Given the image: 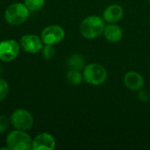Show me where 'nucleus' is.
Listing matches in <instances>:
<instances>
[{"label": "nucleus", "mask_w": 150, "mask_h": 150, "mask_svg": "<svg viewBox=\"0 0 150 150\" xmlns=\"http://www.w3.org/2000/svg\"><path fill=\"white\" fill-rule=\"evenodd\" d=\"M45 0H25V5L31 11H39L44 5Z\"/></svg>", "instance_id": "15"}, {"label": "nucleus", "mask_w": 150, "mask_h": 150, "mask_svg": "<svg viewBox=\"0 0 150 150\" xmlns=\"http://www.w3.org/2000/svg\"><path fill=\"white\" fill-rule=\"evenodd\" d=\"M1 72H2V68L0 67V74H1Z\"/></svg>", "instance_id": "20"}, {"label": "nucleus", "mask_w": 150, "mask_h": 150, "mask_svg": "<svg viewBox=\"0 0 150 150\" xmlns=\"http://www.w3.org/2000/svg\"><path fill=\"white\" fill-rule=\"evenodd\" d=\"M67 81L71 85H78L82 83L83 76L80 73V71L77 70H69V72L67 74Z\"/></svg>", "instance_id": "14"}, {"label": "nucleus", "mask_w": 150, "mask_h": 150, "mask_svg": "<svg viewBox=\"0 0 150 150\" xmlns=\"http://www.w3.org/2000/svg\"><path fill=\"white\" fill-rule=\"evenodd\" d=\"M29 16V10L27 7L20 3L13 4L10 5L5 12L4 18L10 25H20L24 23Z\"/></svg>", "instance_id": "3"}, {"label": "nucleus", "mask_w": 150, "mask_h": 150, "mask_svg": "<svg viewBox=\"0 0 150 150\" xmlns=\"http://www.w3.org/2000/svg\"><path fill=\"white\" fill-rule=\"evenodd\" d=\"M124 83L128 89L132 91H140L144 85V79L140 73L130 71L125 75Z\"/></svg>", "instance_id": "10"}, {"label": "nucleus", "mask_w": 150, "mask_h": 150, "mask_svg": "<svg viewBox=\"0 0 150 150\" xmlns=\"http://www.w3.org/2000/svg\"><path fill=\"white\" fill-rule=\"evenodd\" d=\"M9 92V86L8 83L0 78V101H2L3 99H4L6 98V96L8 95Z\"/></svg>", "instance_id": "16"}, {"label": "nucleus", "mask_w": 150, "mask_h": 150, "mask_svg": "<svg viewBox=\"0 0 150 150\" xmlns=\"http://www.w3.org/2000/svg\"><path fill=\"white\" fill-rule=\"evenodd\" d=\"M68 66L69 70L80 71L84 67V60L80 54H73L68 60Z\"/></svg>", "instance_id": "13"}, {"label": "nucleus", "mask_w": 150, "mask_h": 150, "mask_svg": "<svg viewBox=\"0 0 150 150\" xmlns=\"http://www.w3.org/2000/svg\"><path fill=\"white\" fill-rule=\"evenodd\" d=\"M149 3H150V0H149Z\"/></svg>", "instance_id": "21"}, {"label": "nucleus", "mask_w": 150, "mask_h": 150, "mask_svg": "<svg viewBox=\"0 0 150 150\" xmlns=\"http://www.w3.org/2000/svg\"><path fill=\"white\" fill-rule=\"evenodd\" d=\"M8 149L11 150H29L32 149L30 136L22 130H16L10 133L6 138Z\"/></svg>", "instance_id": "4"}, {"label": "nucleus", "mask_w": 150, "mask_h": 150, "mask_svg": "<svg viewBox=\"0 0 150 150\" xmlns=\"http://www.w3.org/2000/svg\"><path fill=\"white\" fill-rule=\"evenodd\" d=\"M138 98L142 102H148L149 100V93L147 91L141 89V91L138 94Z\"/></svg>", "instance_id": "19"}, {"label": "nucleus", "mask_w": 150, "mask_h": 150, "mask_svg": "<svg viewBox=\"0 0 150 150\" xmlns=\"http://www.w3.org/2000/svg\"><path fill=\"white\" fill-rule=\"evenodd\" d=\"M19 52V45L13 40H4L0 42V59L4 62L14 60Z\"/></svg>", "instance_id": "7"}, {"label": "nucleus", "mask_w": 150, "mask_h": 150, "mask_svg": "<svg viewBox=\"0 0 150 150\" xmlns=\"http://www.w3.org/2000/svg\"><path fill=\"white\" fill-rule=\"evenodd\" d=\"M9 126V120L5 116L0 115V133H3L7 130Z\"/></svg>", "instance_id": "18"}, {"label": "nucleus", "mask_w": 150, "mask_h": 150, "mask_svg": "<svg viewBox=\"0 0 150 150\" xmlns=\"http://www.w3.org/2000/svg\"><path fill=\"white\" fill-rule=\"evenodd\" d=\"M83 76L86 83L92 85H100L105 82L107 78V72L102 65L91 63L85 66Z\"/></svg>", "instance_id": "2"}, {"label": "nucleus", "mask_w": 150, "mask_h": 150, "mask_svg": "<svg viewBox=\"0 0 150 150\" xmlns=\"http://www.w3.org/2000/svg\"><path fill=\"white\" fill-rule=\"evenodd\" d=\"M65 32L62 27L57 25L47 26L41 33V40L45 44L53 45L63 40Z\"/></svg>", "instance_id": "6"}, {"label": "nucleus", "mask_w": 150, "mask_h": 150, "mask_svg": "<svg viewBox=\"0 0 150 150\" xmlns=\"http://www.w3.org/2000/svg\"><path fill=\"white\" fill-rule=\"evenodd\" d=\"M11 122L16 129L25 131L32 127L33 124V118L26 110L18 109L11 114Z\"/></svg>", "instance_id": "5"}, {"label": "nucleus", "mask_w": 150, "mask_h": 150, "mask_svg": "<svg viewBox=\"0 0 150 150\" xmlns=\"http://www.w3.org/2000/svg\"><path fill=\"white\" fill-rule=\"evenodd\" d=\"M104 34L105 39L111 42H118L122 39L123 36L121 28L113 23H110L108 25L105 26Z\"/></svg>", "instance_id": "12"}, {"label": "nucleus", "mask_w": 150, "mask_h": 150, "mask_svg": "<svg viewBox=\"0 0 150 150\" xmlns=\"http://www.w3.org/2000/svg\"><path fill=\"white\" fill-rule=\"evenodd\" d=\"M104 20L96 15L85 18L80 25V33L86 39H95L104 33Z\"/></svg>", "instance_id": "1"}, {"label": "nucleus", "mask_w": 150, "mask_h": 150, "mask_svg": "<svg viewBox=\"0 0 150 150\" xmlns=\"http://www.w3.org/2000/svg\"><path fill=\"white\" fill-rule=\"evenodd\" d=\"M55 54V50L54 48V47L50 44H46V46L43 47V55L46 59L49 60L51 58H53V56Z\"/></svg>", "instance_id": "17"}, {"label": "nucleus", "mask_w": 150, "mask_h": 150, "mask_svg": "<svg viewBox=\"0 0 150 150\" xmlns=\"http://www.w3.org/2000/svg\"><path fill=\"white\" fill-rule=\"evenodd\" d=\"M21 47L25 51L29 53H37L42 47V42L40 39L33 34H26L21 38Z\"/></svg>", "instance_id": "9"}, {"label": "nucleus", "mask_w": 150, "mask_h": 150, "mask_svg": "<svg viewBox=\"0 0 150 150\" xmlns=\"http://www.w3.org/2000/svg\"><path fill=\"white\" fill-rule=\"evenodd\" d=\"M124 15V11L121 6L118 4H112L108 6L103 14L104 19L108 23H116L120 21Z\"/></svg>", "instance_id": "11"}, {"label": "nucleus", "mask_w": 150, "mask_h": 150, "mask_svg": "<svg viewBox=\"0 0 150 150\" xmlns=\"http://www.w3.org/2000/svg\"><path fill=\"white\" fill-rule=\"evenodd\" d=\"M0 42H1V41H0Z\"/></svg>", "instance_id": "22"}, {"label": "nucleus", "mask_w": 150, "mask_h": 150, "mask_svg": "<svg viewBox=\"0 0 150 150\" xmlns=\"http://www.w3.org/2000/svg\"><path fill=\"white\" fill-rule=\"evenodd\" d=\"M55 147L54 137L47 133L37 135L32 142V149L34 150H53Z\"/></svg>", "instance_id": "8"}]
</instances>
